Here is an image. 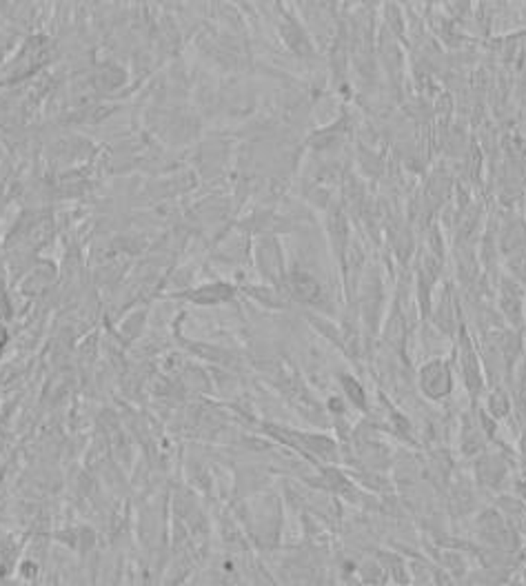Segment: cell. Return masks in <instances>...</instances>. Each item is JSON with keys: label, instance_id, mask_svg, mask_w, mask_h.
<instances>
[{"label": "cell", "instance_id": "obj_2", "mask_svg": "<svg viewBox=\"0 0 526 586\" xmlns=\"http://www.w3.org/2000/svg\"><path fill=\"white\" fill-rule=\"evenodd\" d=\"M344 386H346V391H349V398L358 404V406H364V393H362V389H360V384L355 382V380H351V377H344Z\"/></svg>", "mask_w": 526, "mask_h": 586}, {"label": "cell", "instance_id": "obj_1", "mask_svg": "<svg viewBox=\"0 0 526 586\" xmlns=\"http://www.w3.org/2000/svg\"><path fill=\"white\" fill-rule=\"evenodd\" d=\"M422 389L429 398H442L451 391V375L442 362H431L422 368Z\"/></svg>", "mask_w": 526, "mask_h": 586}]
</instances>
